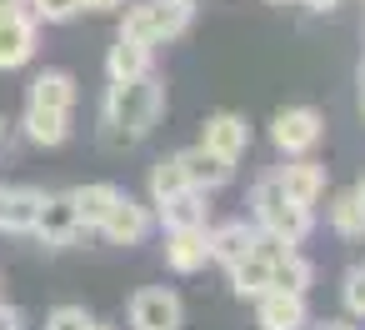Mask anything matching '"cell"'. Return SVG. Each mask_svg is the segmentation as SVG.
Listing matches in <instances>:
<instances>
[{
    "label": "cell",
    "mask_w": 365,
    "mask_h": 330,
    "mask_svg": "<svg viewBox=\"0 0 365 330\" xmlns=\"http://www.w3.org/2000/svg\"><path fill=\"white\" fill-rule=\"evenodd\" d=\"M330 225H335V235H345V240H360V235H365V200H360V190H340V195L330 200Z\"/></svg>",
    "instance_id": "cell-22"
},
{
    "label": "cell",
    "mask_w": 365,
    "mask_h": 330,
    "mask_svg": "<svg viewBox=\"0 0 365 330\" xmlns=\"http://www.w3.org/2000/svg\"><path fill=\"white\" fill-rule=\"evenodd\" d=\"M310 11H335V0H305Z\"/></svg>",
    "instance_id": "cell-32"
},
{
    "label": "cell",
    "mask_w": 365,
    "mask_h": 330,
    "mask_svg": "<svg viewBox=\"0 0 365 330\" xmlns=\"http://www.w3.org/2000/svg\"><path fill=\"white\" fill-rule=\"evenodd\" d=\"M270 6H295V0H270Z\"/></svg>",
    "instance_id": "cell-35"
},
{
    "label": "cell",
    "mask_w": 365,
    "mask_h": 330,
    "mask_svg": "<svg viewBox=\"0 0 365 330\" xmlns=\"http://www.w3.org/2000/svg\"><path fill=\"white\" fill-rule=\"evenodd\" d=\"M185 26H190V0H145V6H135L125 16L120 36H135V41H145L155 51L165 41L185 36Z\"/></svg>",
    "instance_id": "cell-3"
},
{
    "label": "cell",
    "mask_w": 365,
    "mask_h": 330,
    "mask_svg": "<svg viewBox=\"0 0 365 330\" xmlns=\"http://www.w3.org/2000/svg\"><path fill=\"white\" fill-rule=\"evenodd\" d=\"M36 56V16H0V71H21Z\"/></svg>",
    "instance_id": "cell-9"
},
{
    "label": "cell",
    "mask_w": 365,
    "mask_h": 330,
    "mask_svg": "<svg viewBox=\"0 0 365 330\" xmlns=\"http://www.w3.org/2000/svg\"><path fill=\"white\" fill-rule=\"evenodd\" d=\"M81 6H86V11H115L120 0H81Z\"/></svg>",
    "instance_id": "cell-30"
},
{
    "label": "cell",
    "mask_w": 365,
    "mask_h": 330,
    "mask_svg": "<svg viewBox=\"0 0 365 330\" xmlns=\"http://www.w3.org/2000/svg\"><path fill=\"white\" fill-rule=\"evenodd\" d=\"M21 11H31V0H0V16H21Z\"/></svg>",
    "instance_id": "cell-29"
},
{
    "label": "cell",
    "mask_w": 365,
    "mask_h": 330,
    "mask_svg": "<svg viewBox=\"0 0 365 330\" xmlns=\"http://www.w3.org/2000/svg\"><path fill=\"white\" fill-rule=\"evenodd\" d=\"M165 265L175 275H195L210 265V225H185V230H165Z\"/></svg>",
    "instance_id": "cell-7"
},
{
    "label": "cell",
    "mask_w": 365,
    "mask_h": 330,
    "mask_svg": "<svg viewBox=\"0 0 365 330\" xmlns=\"http://www.w3.org/2000/svg\"><path fill=\"white\" fill-rule=\"evenodd\" d=\"M91 330H110V325H101V320H91Z\"/></svg>",
    "instance_id": "cell-34"
},
{
    "label": "cell",
    "mask_w": 365,
    "mask_h": 330,
    "mask_svg": "<svg viewBox=\"0 0 365 330\" xmlns=\"http://www.w3.org/2000/svg\"><path fill=\"white\" fill-rule=\"evenodd\" d=\"M310 275H315L310 260H305L300 250H290L285 260L270 265V290H295V295H305V290H310Z\"/></svg>",
    "instance_id": "cell-23"
},
{
    "label": "cell",
    "mask_w": 365,
    "mask_h": 330,
    "mask_svg": "<svg viewBox=\"0 0 365 330\" xmlns=\"http://www.w3.org/2000/svg\"><path fill=\"white\" fill-rule=\"evenodd\" d=\"M175 160H180V170H185V185H195V190H220V185L230 180V170H235V160L215 155L210 145H190V150H180Z\"/></svg>",
    "instance_id": "cell-10"
},
{
    "label": "cell",
    "mask_w": 365,
    "mask_h": 330,
    "mask_svg": "<svg viewBox=\"0 0 365 330\" xmlns=\"http://www.w3.org/2000/svg\"><path fill=\"white\" fill-rule=\"evenodd\" d=\"M320 135H325V120H320V110H310V105H290V110H280V115L270 120V140H275V150H285V155H310V150L320 145Z\"/></svg>",
    "instance_id": "cell-4"
},
{
    "label": "cell",
    "mask_w": 365,
    "mask_h": 330,
    "mask_svg": "<svg viewBox=\"0 0 365 330\" xmlns=\"http://www.w3.org/2000/svg\"><path fill=\"white\" fill-rule=\"evenodd\" d=\"M0 145H6V120H0Z\"/></svg>",
    "instance_id": "cell-36"
},
{
    "label": "cell",
    "mask_w": 365,
    "mask_h": 330,
    "mask_svg": "<svg viewBox=\"0 0 365 330\" xmlns=\"http://www.w3.org/2000/svg\"><path fill=\"white\" fill-rule=\"evenodd\" d=\"M160 220H165V230H185V225H205V190H195V185H185L180 195H170V200H160Z\"/></svg>",
    "instance_id": "cell-18"
},
{
    "label": "cell",
    "mask_w": 365,
    "mask_h": 330,
    "mask_svg": "<svg viewBox=\"0 0 365 330\" xmlns=\"http://www.w3.org/2000/svg\"><path fill=\"white\" fill-rule=\"evenodd\" d=\"M275 180H280V190H285L290 200H300V205H315V200L325 195V165H315V160H295V165H285Z\"/></svg>",
    "instance_id": "cell-14"
},
{
    "label": "cell",
    "mask_w": 365,
    "mask_h": 330,
    "mask_svg": "<svg viewBox=\"0 0 365 330\" xmlns=\"http://www.w3.org/2000/svg\"><path fill=\"white\" fill-rule=\"evenodd\" d=\"M110 245H140L145 235H150V210L145 205H135L130 195H115V205L106 210V220L96 225Z\"/></svg>",
    "instance_id": "cell-8"
},
{
    "label": "cell",
    "mask_w": 365,
    "mask_h": 330,
    "mask_svg": "<svg viewBox=\"0 0 365 330\" xmlns=\"http://www.w3.org/2000/svg\"><path fill=\"white\" fill-rule=\"evenodd\" d=\"M230 270V290L240 295V300H255V295H265L270 290V260H260L255 250L250 255H240L235 265H225Z\"/></svg>",
    "instance_id": "cell-19"
},
{
    "label": "cell",
    "mask_w": 365,
    "mask_h": 330,
    "mask_svg": "<svg viewBox=\"0 0 365 330\" xmlns=\"http://www.w3.org/2000/svg\"><path fill=\"white\" fill-rule=\"evenodd\" d=\"M250 205H255V225H260V230H270V235H280V240H290V245H300V240L310 235V205L290 200L275 175H265V180L255 185Z\"/></svg>",
    "instance_id": "cell-2"
},
{
    "label": "cell",
    "mask_w": 365,
    "mask_h": 330,
    "mask_svg": "<svg viewBox=\"0 0 365 330\" xmlns=\"http://www.w3.org/2000/svg\"><path fill=\"white\" fill-rule=\"evenodd\" d=\"M106 76L110 81H135V76H150V46L135 41V36H120L106 56Z\"/></svg>",
    "instance_id": "cell-13"
},
{
    "label": "cell",
    "mask_w": 365,
    "mask_h": 330,
    "mask_svg": "<svg viewBox=\"0 0 365 330\" xmlns=\"http://www.w3.org/2000/svg\"><path fill=\"white\" fill-rule=\"evenodd\" d=\"M26 140L31 145H61L71 135V110H46V105H26Z\"/></svg>",
    "instance_id": "cell-16"
},
{
    "label": "cell",
    "mask_w": 365,
    "mask_h": 330,
    "mask_svg": "<svg viewBox=\"0 0 365 330\" xmlns=\"http://www.w3.org/2000/svg\"><path fill=\"white\" fill-rule=\"evenodd\" d=\"M200 145H210V150L225 155V160H240L245 145H250V125H245V115H235V110H215V115L205 120Z\"/></svg>",
    "instance_id": "cell-11"
},
{
    "label": "cell",
    "mask_w": 365,
    "mask_h": 330,
    "mask_svg": "<svg viewBox=\"0 0 365 330\" xmlns=\"http://www.w3.org/2000/svg\"><path fill=\"white\" fill-rule=\"evenodd\" d=\"M130 325L135 330H180V295L165 285H145L130 295Z\"/></svg>",
    "instance_id": "cell-6"
},
{
    "label": "cell",
    "mask_w": 365,
    "mask_h": 330,
    "mask_svg": "<svg viewBox=\"0 0 365 330\" xmlns=\"http://www.w3.org/2000/svg\"><path fill=\"white\" fill-rule=\"evenodd\" d=\"M115 185H106V180H96V185H76L71 190V200H76V215H81V225L86 230H96L101 220H106V210L115 205Z\"/></svg>",
    "instance_id": "cell-20"
},
{
    "label": "cell",
    "mask_w": 365,
    "mask_h": 330,
    "mask_svg": "<svg viewBox=\"0 0 365 330\" xmlns=\"http://www.w3.org/2000/svg\"><path fill=\"white\" fill-rule=\"evenodd\" d=\"M6 195H11V190L0 185V230H6Z\"/></svg>",
    "instance_id": "cell-33"
},
{
    "label": "cell",
    "mask_w": 365,
    "mask_h": 330,
    "mask_svg": "<svg viewBox=\"0 0 365 330\" xmlns=\"http://www.w3.org/2000/svg\"><path fill=\"white\" fill-rule=\"evenodd\" d=\"M360 86H365V66H360Z\"/></svg>",
    "instance_id": "cell-39"
},
{
    "label": "cell",
    "mask_w": 365,
    "mask_h": 330,
    "mask_svg": "<svg viewBox=\"0 0 365 330\" xmlns=\"http://www.w3.org/2000/svg\"><path fill=\"white\" fill-rule=\"evenodd\" d=\"M315 330H355V325H345V320H320Z\"/></svg>",
    "instance_id": "cell-31"
},
{
    "label": "cell",
    "mask_w": 365,
    "mask_h": 330,
    "mask_svg": "<svg viewBox=\"0 0 365 330\" xmlns=\"http://www.w3.org/2000/svg\"><path fill=\"white\" fill-rule=\"evenodd\" d=\"M165 110V86L155 76H135V81H110L106 91V140L110 145H135L155 130Z\"/></svg>",
    "instance_id": "cell-1"
},
{
    "label": "cell",
    "mask_w": 365,
    "mask_h": 330,
    "mask_svg": "<svg viewBox=\"0 0 365 330\" xmlns=\"http://www.w3.org/2000/svg\"><path fill=\"white\" fill-rule=\"evenodd\" d=\"M360 115H365V91H360Z\"/></svg>",
    "instance_id": "cell-37"
},
{
    "label": "cell",
    "mask_w": 365,
    "mask_h": 330,
    "mask_svg": "<svg viewBox=\"0 0 365 330\" xmlns=\"http://www.w3.org/2000/svg\"><path fill=\"white\" fill-rule=\"evenodd\" d=\"M355 190H360V200H365V180H360V185H355Z\"/></svg>",
    "instance_id": "cell-38"
},
{
    "label": "cell",
    "mask_w": 365,
    "mask_h": 330,
    "mask_svg": "<svg viewBox=\"0 0 365 330\" xmlns=\"http://www.w3.org/2000/svg\"><path fill=\"white\" fill-rule=\"evenodd\" d=\"M250 245H255V225H245V220H225L210 230V260H220V265H235L240 255H250Z\"/></svg>",
    "instance_id": "cell-17"
},
{
    "label": "cell",
    "mask_w": 365,
    "mask_h": 330,
    "mask_svg": "<svg viewBox=\"0 0 365 330\" xmlns=\"http://www.w3.org/2000/svg\"><path fill=\"white\" fill-rule=\"evenodd\" d=\"M180 190H185L180 160H175V155H160V160L150 165V200L160 205V200H170V195H180Z\"/></svg>",
    "instance_id": "cell-24"
},
{
    "label": "cell",
    "mask_w": 365,
    "mask_h": 330,
    "mask_svg": "<svg viewBox=\"0 0 365 330\" xmlns=\"http://www.w3.org/2000/svg\"><path fill=\"white\" fill-rule=\"evenodd\" d=\"M81 11H86L81 0H31L36 26H66V21H76Z\"/></svg>",
    "instance_id": "cell-25"
},
{
    "label": "cell",
    "mask_w": 365,
    "mask_h": 330,
    "mask_svg": "<svg viewBox=\"0 0 365 330\" xmlns=\"http://www.w3.org/2000/svg\"><path fill=\"white\" fill-rule=\"evenodd\" d=\"M31 235H41L46 245L66 250V245H81V240H86L91 230L81 225L71 190H61V195H46V200H41V215H36V230H31Z\"/></svg>",
    "instance_id": "cell-5"
},
{
    "label": "cell",
    "mask_w": 365,
    "mask_h": 330,
    "mask_svg": "<svg viewBox=\"0 0 365 330\" xmlns=\"http://www.w3.org/2000/svg\"><path fill=\"white\" fill-rule=\"evenodd\" d=\"M0 330H21V310L16 305H0Z\"/></svg>",
    "instance_id": "cell-28"
},
{
    "label": "cell",
    "mask_w": 365,
    "mask_h": 330,
    "mask_svg": "<svg viewBox=\"0 0 365 330\" xmlns=\"http://www.w3.org/2000/svg\"><path fill=\"white\" fill-rule=\"evenodd\" d=\"M345 305H350L355 315H365V265L345 275Z\"/></svg>",
    "instance_id": "cell-27"
},
{
    "label": "cell",
    "mask_w": 365,
    "mask_h": 330,
    "mask_svg": "<svg viewBox=\"0 0 365 330\" xmlns=\"http://www.w3.org/2000/svg\"><path fill=\"white\" fill-rule=\"evenodd\" d=\"M255 320H260V330H300L305 325V295L265 290V295H255Z\"/></svg>",
    "instance_id": "cell-12"
},
{
    "label": "cell",
    "mask_w": 365,
    "mask_h": 330,
    "mask_svg": "<svg viewBox=\"0 0 365 330\" xmlns=\"http://www.w3.org/2000/svg\"><path fill=\"white\" fill-rule=\"evenodd\" d=\"M41 200H46V190L16 185V190L6 195V230H16V235H31V230H36V215H41Z\"/></svg>",
    "instance_id": "cell-21"
},
{
    "label": "cell",
    "mask_w": 365,
    "mask_h": 330,
    "mask_svg": "<svg viewBox=\"0 0 365 330\" xmlns=\"http://www.w3.org/2000/svg\"><path fill=\"white\" fill-rule=\"evenodd\" d=\"M46 330H91V315L81 305H61V310H51Z\"/></svg>",
    "instance_id": "cell-26"
},
{
    "label": "cell",
    "mask_w": 365,
    "mask_h": 330,
    "mask_svg": "<svg viewBox=\"0 0 365 330\" xmlns=\"http://www.w3.org/2000/svg\"><path fill=\"white\" fill-rule=\"evenodd\" d=\"M31 105L76 110V76H71V71H41V76L31 81Z\"/></svg>",
    "instance_id": "cell-15"
}]
</instances>
